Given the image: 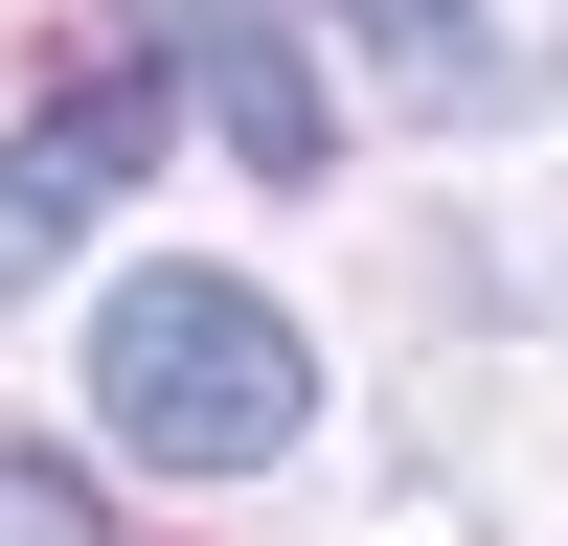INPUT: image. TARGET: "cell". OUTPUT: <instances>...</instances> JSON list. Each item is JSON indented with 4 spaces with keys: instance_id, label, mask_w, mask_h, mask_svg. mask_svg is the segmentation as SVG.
<instances>
[{
    "instance_id": "5",
    "label": "cell",
    "mask_w": 568,
    "mask_h": 546,
    "mask_svg": "<svg viewBox=\"0 0 568 546\" xmlns=\"http://www.w3.org/2000/svg\"><path fill=\"white\" fill-rule=\"evenodd\" d=\"M342 23H387V46H433V23H455V0H342Z\"/></svg>"
},
{
    "instance_id": "4",
    "label": "cell",
    "mask_w": 568,
    "mask_h": 546,
    "mask_svg": "<svg viewBox=\"0 0 568 546\" xmlns=\"http://www.w3.org/2000/svg\"><path fill=\"white\" fill-rule=\"evenodd\" d=\"M0 546H114V524H91V478H69V455H0Z\"/></svg>"
},
{
    "instance_id": "3",
    "label": "cell",
    "mask_w": 568,
    "mask_h": 546,
    "mask_svg": "<svg viewBox=\"0 0 568 546\" xmlns=\"http://www.w3.org/2000/svg\"><path fill=\"white\" fill-rule=\"evenodd\" d=\"M182 69H205V114H227V160H273V182H318V69L251 23V0H182Z\"/></svg>"
},
{
    "instance_id": "1",
    "label": "cell",
    "mask_w": 568,
    "mask_h": 546,
    "mask_svg": "<svg viewBox=\"0 0 568 546\" xmlns=\"http://www.w3.org/2000/svg\"><path fill=\"white\" fill-rule=\"evenodd\" d=\"M91 410H114V455H160V478H251V455H296L318 364H296V318H273L251 273H114V296H91Z\"/></svg>"
},
{
    "instance_id": "2",
    "label": "cell",
    "mask_w": 568,
    "mask_h": 546,
    "mask_svg": "<svg viewBox=\"0 0 568 546\" xmlns=\"http://www.w3.org/2000/svg\"><path fill=\"white\" fill-rule=\"evenodd\" d=\"M136 160H160V91H45V114L0 136V296H23V273L69 251V228L114 205Z\"/></svg>"
}]
</instances>
